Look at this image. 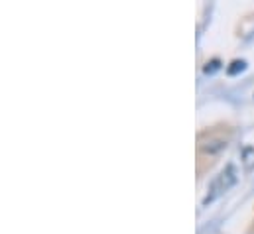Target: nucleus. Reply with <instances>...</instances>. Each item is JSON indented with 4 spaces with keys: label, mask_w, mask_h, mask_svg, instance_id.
I'll return each instance as SVG.
<instances>
[{
    "label": "nucleus",
    "mask_w": 254,
    "mask_h": 234,
    "mask_svg": "<svg viewBox=\"0 0 254 234\" xmlns=\"http://www.w3.org/2000/svg\"><path fill=\"white\" fill-rule=\"evenodd\" d=\"M221 69V61L219 59H213V61H209L205 67H203V71L207 73V75H213L215 71H219Z\"/></svg>",
    "instance_id": "obj_3"
},
{
    "label": "nucleus",
    "mask_w": 254,
    "mask_h": 234,
    "mask_svg": "<svg viewBox=\"0 0 254 234\" xmlns=\"http://www.w3.org/2000/svg\"><path fill=\"white\" fill-rule=\"evenodd\" d=\"M247 69V61H243V59H235L233 63H231V67L227 69V73L229 75H239V73H243Z\"/></svg>",
    "instance_id": "obj_2"
},
{
    "label": "nucleus",
    "mask_w": 254,
    "mask_h": 234,
    "mask_svg": "<svg viewBox=\"0 0 254 234\" xmlns=\"http://www.w3.org/2000/svg\"><path fill=\"white\" fill-rule=\"evenodd\" d=\"M237 181H239V172H237V168H235L233 164H229L219 176L213 179V183H211V187H209V193H207V197L203 199V207H207L209 203H213V201H217L219 197H223L229 189L235 187Z\"/></svg>",
    "instance_id": "obj_1"
}]
</instances>
